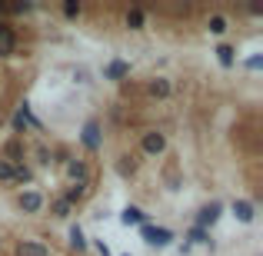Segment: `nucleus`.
Here are the masks:
<instances>
[{"instance_id":"nucleus-28","label":"nucleus","mask_w":263,"mask_h":256,"mask_svg":"<svg viewBox=\"0 0 263 256\" xmlns=\"http://www.w3.org/2000/svg\"><path fill=\"white\" fill-rule=\"evenodd\" d=\"M0 250H4V237H0Z\"/></svg>"},{"instance_id":"nucleus-2","label":"nucleus","mask_w":263,"mask_h":256,"mask_svg":"<svg viewBox=\"0 0 263 256\" xmlns=\"http://www.w3.org/2000/svg\"><path fill=\"white\" fill-rule=\"evenodd\" d=\"M140 153L150 156V160L163 156L167 153V133H163V130H143L140 133Z\"/></svg>"},{"instance_id":"nucleus-25","label":"nucleus","mask_w":263,"mask_h":256,"mask_svg":"<svg viewBox=\"0 0 263 256\" xmlns=\"http://www.w3.org/2000/svg\"><path fill=\"white\" fill-rule=\"evenodd\" d=\"M37 156H40V160H37L40 167H50V150H47V147H40V150H37Z\"/></svg>"},{"instance_id":"nucleus-24","label":"nucleus","mask_w":263,"mask_h":256,"mask_svg":"<svg viewBox=\"0 0 263 256\" xmlns=\"http://www.w3.org/2000/svg\"><path fill=\"white\" fill-rule=\"evenodd\" d=\"M90 246L97 250V256H114V253H110V246L103 243V240H90Z\"/></svg>"},{"instance_id":"nucleus-6","label":"nucleus","mask_w":263,"mask_h":256,"mask_svg":"<svg viewBox=\"0 0 263 256\" xmlns=\"http://www.w3.org/2000/svg\"><path fill=\"white\" fill-rule=\"evenodd\" d=\"M220 216H223V203H220V200H210V203H203V206L197 210L193 226H200V230H213Z\"/></svg>"},{"instance_id":"nucleus-3","label":"nucleus","mask_w":263,"mask_h":256,"mask_svg":"<svg viewBox=\"0 0 263 256\" xmlns=\"http://www.w3.org/2000/svg\"><path fill=\"white\" fill-rule=\"evenodd\" d=\"M17 210L27 213V216H37V213L47 210V196L40 190H33V186H27V190L17 193Z\"/></svg>"},{"instance_id":"nucleus-27","label":"nucleus","mask_w":263,"mask_h":256,"mask_svg":"<svg viewBox=\"0 0 263 256\" xmlns=\"http://www.w3.org/2000/svg\"><path fill=\"white\" fill-rule=\"evenodd\" d=\"M0 17H10V7L7 4H0Z\"/></svg>"},{"instance_id":"nucleus-14","label":"nucleus","mask_w":263,"mask_h":256,"mask_svg":"<svg viewBox=\"0 0 263 256\" xmlns=\"http://www.w3.org/2000/svg\"><path fill=\"white\" fill-rule=\"evenodd\" d=\"M130 77V64L127 60H110L107 67H103V80H114V84H120V80Z\"/></svg>"},{"instance_id":"nucleus-8","label":"nucleus","mask_w":263,"mask_h":256,"mask_svg":"<svg viewBox=\"0 0 263 256\" xmlns=\"http://www.w3.org/2000/svg\"><path fill=\"white\" fill-rule=\"evenodd\" d=\"M13 256H53V250L44 243V240L24 237V240H17V246H13Z\"/></svg>"},{"instance_id":"nucleus-4","label":"nucleus","mask_w":263,"mask_h":256,"mask_svg":"<svg viewBox=\"0 0 263 256\" xmlns=\"http://www.w3.org/2000/svg\"><path fill=\"white\" fill-rule=\"evenodd\" d=\"M10 123H13V133H17V140L27 133V130H44V123L33 116V110H30V103H27V100L20 103L17 110H13V120H10Z\"/></svg>"},{"instance_id":"nucleus-10","label":"nucleus","mask_w":263,"mask_h":256,"mask_svg":"<svg viewBox=\"0 0 263 256\" xmlns=\"http://www.w3.org/2000/svg\"><path fill=\"white\" fill-rule=\"evenodd\" d=\"M17 53V30H13V24H0V60L4 57H13Z\"/></svg>"},{"instance_id":"nucleus-17","label":"nucleus","mask_w":263,"mask_h":256,"mask_svg":"<svg viewBox=\"0 0 263 256\" xmlns=\"http://www.w3.org/2000/svg\"><path fill=\"white\" fill-rule=\"evenodd\" d=\"M120 223H123V226H143V223H150V216L140 210V206H123Z\"/></svg>"},{"instance_id":"nucleus-18","label":"nucleus","mask_w":263,"mask_h":256,"mask_svg":"<svg viewBox=\"0 0 263 256\" xmlns=\"http://www.w3.org/2000/svg\"><path fill=\"white\" fill-rule=\"evenodd\" d=\"M60 196H67L73 206H77L80 200H87V196H90V183H67L64 190H60Z\"/></svg>"},{"instance_id":"nucleus-21","label":"nucleus","mask_w":263,"mask_h":256,"mask_svg":"<svg viewBox=\"0 0 263 256\" xmlns=\"http://www.w3.org/2000/svg\"><path fill=\"white\" fill-rule=\"evenodd\" d=\"M227 30H230V20H227L223 13H210V17H206V33H213V37H223Z\"/></svg>"},{"instance_id":"nucleus-30","label":"nucleus","mask_w":263,"mask_h":256,"mask_svg":"<svg viewBox=\"0 0 263 256\" xmlns=\"http://www.w3.org/2000/svg\"><path fill=\"white\" fill-rule=\"evenodd\" d=\"M123 256H130V253H123Z\"/></svg>"},{"instance_id":"nucleus-22","label":"nucleus","mask_w":263,"mask_h":256,"mask_svg":"<svg viewBox=\"0 0 263 256\" xmlns=\"http://www.w3.org/2000/svg\"><path fill=\"white\" fill-rule=\"evenodd\" d=\"M60 13H64V17H67V20H77V17H80V13H84V7H80V4H77V0H67V4H64V7H60Z\"/></svg>"},{"instance_id":"nucleus-12","label":"nucleus","mask_w":263,"mask_h":256,"mask_svg":"<svg viewBox=\"0 0 263 256\" xmlns=\"http://www.w3.org/2000/svg\"><path fill=\"white\" fill-rule=\"evenodd\" d=\"M170 93H174V84H170L167 77H150L147 80V96H154V100H167Z\"/></svg>"},{"instance_id":"nucleus-11","label":"nucleus","mask_w":263,"mask_h":256,"mask_svg":"<svg viewBox=\"0 0 263 256\" xmlns=\"http://www.w3.org/2000/svg\"><path fill=\"white\" fill-rule=\"evenodd\" d=\"M67 246H70L73 253H87L90 250V240H87V233H84L80 223H70V230H67Z\"/></svg>"},{"instance_id":"nucleus-16","label":"nucleus","mask_w":263,"mask_h":256,"mask_svg":"<svg viewBox=\"0 0 263 256\" xmlns=\"http://www.w3.org/2000/svg\"><path fill=\"white\" fill-rule=\"evenodd\" d=\"M183 240H186V246H210V250H213L210 230H200V226H190V230L183 233Z\"/></svg>"},{"instance_id":"nucleus-20","label":"nucleus","mask_w":263,"mask_h":256,"mask_svg":"<svg viewBox=\"0 0 263 256\" xmlns=\"http://www.w3.org/2000/svg\"><path fill=\"white\" fill-rule=\"evenodd\" d=\"M217 64L223 67V70H230L233 64H237V47H230V44H217Z\"/></svg>"},{"instance_id":"nucleus-26","label":"nucleus","mask_w":263,"mask_h":256,"mask_svg":"<svg viewBox=\"0 0 263 256\" xmlns=\"http://www.w3.org/2000/svg\"><path fill=\"white\" fill-rule=\"evenodd\" d=\"M260 64H263L260 57H250V60H247V67H250V70H260Z\"/></svg>"},{"instance_id":"nucleus-29","label":"nucleus","mask_w":263,"mask_h":256,"mask_svg":"<svg viewBox=\"0 0 263 256\" xmlns=\"http://www.w3.org/2000/svg\"><path fill=\"white\" fill-rule=\"evenodd\" d=\"M0 123H4V116H0Z\"/></svg>"},{"instance_id":"nucleus-23","label":"nucleus","mask_w":263,"mask_h":256,"mask_svg":"<svg viewBox=\"0 0 263 256\" xmlns=\"http://www.w3.org/2000/svg\"><path fill=\"white\" fill-rule=\"evenodd\" d=\"M0 183H7V186L13 183V163L4 160V156H0Z\"/></svg>"},{"instance_id":"nucleus-7","label":"nucleus","mask_w":263,"mask_h":256,"mask_svg":"<svg viewBox=\"0 0 263 256\" xmlns=\"http://www.w3.org/2000/svg\"><path fill=\"white\" fill-rule=\"evenodd\" d=\"M64 180H67V183H93V173H90L87 160L70 156V160L64 163Z\"/></svg>"},{"instance_id":"nucleus-13","label":"nucleus","mask_w":263,"mask_h":256,"mask_svg":"<svg viewBox=\"0 0 263 256\" xmlns=\"http://www.w3.org/2000/svg\"><path fill=\"white\" fill-rule=\"evenodd\" d=\"M73 213H77V206H73L67 196H60V193H57V196L50 200V216L53 220H70Z\"/></svg>"},{"instance_id":"nucleus-15","label":"nucleus","mask_w":263,"mask_h":256,"mask_svg":"<svg viewBox=\"0 0 263 256\" xmlns=\"http://www.w3.org/2000/svg\"><path fill=\"white\" fill-rule=\"evenodd\" d=\"M123 27H127V30H134V33L147 30V13H143L140 7H130V10L123 13Z\"/></svg>"},{"instance_id":"nucleus-9","label":"nucleus","mask_w":263,"mask_h":256,"mask_svg":"<svg viewBox=\"0 0 263 256\" xmlns=\"http://www.w3.org/2000/svg\"><path fill=\"white\" fill-rule=\"evenodd\" d=\"M230 213H233V220H237V223H247V226H250L253 220H257V203H253V200H247V196H237L230 203Z\"/></svg>"},{"instance_id":"nucleus-5","label":"nucleus","mask_w":263,"mask_h":256,"mask_svg":"<svg viewBox=\"0 0 263 256\" xmlns=\"http://www.w3.org/2000/svg\"><path fill=\"white\" fill-rule=\"evenodd\" d=\"M80 143H84L87 153H100L103 150V127L100 120H87L84 130H80Z\"/></svg>"},{"instance_id":"nucleus-19","label":"nucleus","mask_w":263,"mask_h":256,"mask_svg":"<svg viewBox=\"0 0 263 256\" xmlns=\"http://www.w3.org/2000/svg\"><path fill=\"white\" fill-rule=\"evenodd\" d=\"M10 186H33V170L27 167V160H20V163H13V183Z\"/></svg>"},{"instance_id":"nucleus-1","label":"nucleus","mask_w":263,"mask_h":256,"mask_svg":"<svg viewBox=\"0 0 263 256\" xmlns=\"http://www.w3.org/2000/svg\"><path fill=\"white\" fill-rule=\"evenodd\" d=\"M140 230V240L147 246H154V250H167L170 243L177 240V233L170 230V226H154V223H143V226H137Z\"/></svg>"}]
</instances>
